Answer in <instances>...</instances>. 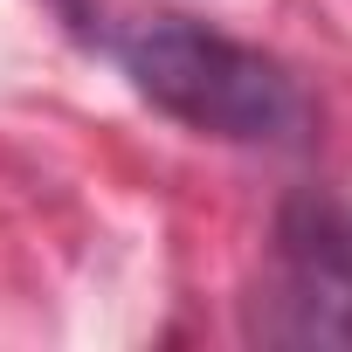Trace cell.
Returning a JSON list of instances; mask_svg holds the SVG:
<instances>
[{
    "mask_svg": "<svg viewBox=\"0 0 352 352\" xmlns=\"http://www.w3.org/2000/svg\"><path fill=\"white\" fill-rule=\"evenodd\" d=\"M56 14H63L69 28H83V21H90V8H83V0H56Z\"/></svg>",
    "mask_w": 352,
    "mask_h": 352,
    "instance_id": "3",
    "label": "cell"
},
{
    "mask_svg": "<svg viewBox=\"0 0 352 352\" xmlns=\"http://www.w3.org/2000/svg\"><path fill=\"white\" fill-rule=\"evenodd\" d=\"M118 63L152 111H166L173 124H187L201 138H221V145L283 152V145H304L318 124L311 90L297 83L290 63H276L208 21H187V14L131 21L118 35Z\"/></svg>",
    "mask_w": 352,
    "mask_h": 352,
    "instance_id": "1",
    "label": "cell"
},
{
    "mask_svg": "<svg viewBox=\"0 0 352 352\" xmlns=\"http://www.w3.org/2000/svg\"><path fill=\"white\" fill-rule=\"evenodd\" d=\"M270 345H352V214L331 201H290L276 221L270 276L256 297Z\"/></svg>",
    "mask_w": 352,
    "mask_h": 352,
    "instance_id": "2",
    "label": "cell"
}]
</instances>
